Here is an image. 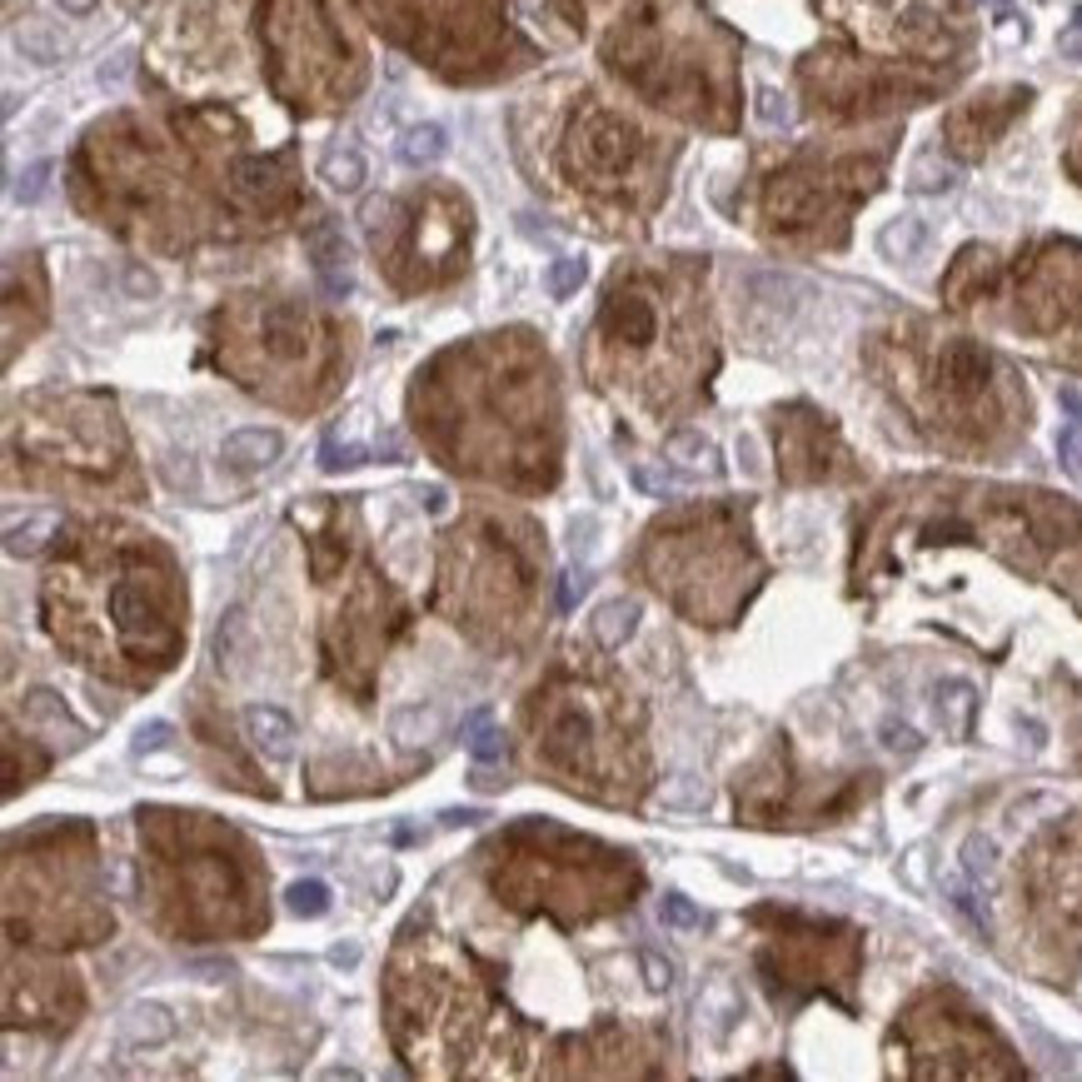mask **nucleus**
<instances>
[{
	"mask_svg": "<svg viewBox=\"0 0 1082 1082\" xmlns=\"http://www.w3.org/2000/svg\"><path fill=\"white\" fill-rule=\"evenodd\" d=\"M125 1033H131V1042H165L175 1033V1023H170V1013H165V1007L145 1003V1007H131V1017H125Z\"/></svg>",
	"mask_w": 1082,
	"mask_h": 1082,
	"instance_id": "ddd939ff",
	"label": "nucleus"
},
{
	"mask_svg": "<svg viewBox=\"0 0 1082 1082\" xmlns=\"http://www.w3.org/2000/svg\"><path fill=\"white\" fill-rule=\"evenodd\" d=\"M938 714H942V724H948L952 734L963 738L968 724H973V689H968V683H942L938 689Z\"/></svg>",
	"mask_w": 1082,
	"mask_h": 1082,
	"instance_id": "f8f14e48",
	"label": "nucleus"
},
{
	"mask_svg": "<svg viewBox=\"0 0 1082 1082\" xmlns=\"http://www.w3.org/2000/svg\"><path fill=\"white\" fill-rule=\"evenodd\" d=\"M260 345L270 349L275 359H304V349H310V314L290 310V304H275V310H265Z\"/></svg>",
	"mask_w": 1082,
	"mask_h": 1082,
	"instance_id": "423d86ee",
	"label": "nucleus"
},
{
	"mask_svg": "<svg viewBox=\"0 0 1082 1082\" xmlns=\"http://www.w3.org/2000/svg\"><path fill=\"white\" fill-rule=\"evenodd\" d=\"M754 110H758V120H763V125H789V100H783L773 86H758Z\"/></svg>",
	"mask_w": 1082,
	"mask_h": 1082,
	"instance_id": "aec40b11",
	"label": "nucleus"
},
{
	"mask_svg": "<svg viewBox=\"0 0 1082 1082\" xmlns=\"http://www.w3.org/2000/svg\"><path fill=\"white\" fill-rule=\"evenodd\" d=\"M60 5H66L70 15H90V11H96V0H60Z\"/></svg>",
	"mask_w": 1082,
	"mask_h": 1082,
	"instance_id": "72a5a7b5",
	"label": "nucleus"
},
{
	"mask_svg": "<svg viewBox=\"0 0 1082 1082\" xmlns=\"http://www.w3.org/2000/svg\"><path fill=\"white\" fill-rule=\"evenodd\" d=\"M45 180H51V160H35L31 170L21 175V185H15V200H21V205H35V200L45 196Z\"/></svg>",
	"mask_w": 1082,
	"mask_h": 1082,
	"instance_id": "4be33fe9",
	"label": "nucleus"
},
{
	"mask_svg": "<svg viewBox=\"0 0 1082 1082\" xmlns=\"http://www.w3.org/2000/svg\"><path fill=\"white\" fill-rule=\"evenodd\" d=\"M923 239H928V230H923L918 220H893V225L883 230V249L893 260H913L923 249Z\"/></svg>",
	"mask_w": 1082,
	"mask_h": 1082,
	"instance_id": "2eb2a0df",
	"label": "nucleus"
},
{
	"mask_svg": "<svg viewBox=\"0 0 1082 1082\" xmlns=\"http://www.w3.org/2000/svg\"><path fill=\"white\" fill-rule=\"evenodd\" d=\"M639 160V135L609 110H584L569 131V165L584 175L589 185H614L624 170Z\"/></svg>",
	"mask_w": 1082,
	"mask_h": 1082,
	"instance_id": "f257e3e1",
	"label": "nucleus"
},
{
	"mask_svg": "<svg viewBox=\"0 0 1082 1082\" xmlns=\"http://www.w3.org/2000/svg\"><path fill=\"white\" fill-rule=\"evenodd\" d=\"M579 285H584V260H559L549 270V294L554 300H569Z\"/></svg>",
	"mask_w": 1082,
	"mask_h": 1082,
	"instance_id": "6ab92c4d",
	"label": "nucleus"
},
{
	"mask_svg": "<svg viewBox=\"0 0 1082 1082\" xmlns=\"http://www.w3.org/2000/svg\"><path fill=\"white\" fill-rule=\"evenodd\" d=\"M575 599H579V579H575V575H564V584H559V604L569 609V604H575Z\"/></svg>",
	"mask_w": 1082,
	"mask_h": 1082,
	"instance_id": "473e14b6",
	"label": "nucleus"
},
{
	"mask_svg": "<svg viewBox=\"0 0 1082 1082\" xmlns=\"http://www.w3.org/2000/svg\"><path fill=\"white\" fill-rule=\"evenodd\" d=\"M963 854H968V873L983 878V873H988V854H993V848H988V838H968Z\"/></svg>",
	"mask_w": 1082,
	"mask_h": 1082,
	"instance_id": "c85d7f7f",
	"label": "nucleus"
},
{
	"mask_svg": "<svg viewBox=\"0 0 1082 1082\" xmlns=\"http://www.w3.org/2000/svg\"><path fill=\"white\" fill-rule=\"evenodd\" d=\"M449 150V135H444V125H410L400 141V160L404 165H434L439 155Z\"/></svg>",
	"mask_w": 1082,
	"mask_h": 1082,
	"instance_id": "9d476101",
	"label": "nucleus"
},
{
	"mask_svg": "<svg viewBox=\"0 0 1082 1082\" xmlns=\"http://www.w3.org/2000/svg\"><path fill=\"white\" fill-rule=\"evenodd\" d=\"M330 963H359V948H355V942H339V948L335 952H330Z\"/></svg>",
	"mask_w": 1082,
	"mask_h": 1082,
	"instance_id": "2f4dec72",
	"label": "nucleus"
},
{
	"mask_svg": "<svg viewBox=\"0 0 1082 1082\" xmlns=\"http://www.w3.org/2000/svg\"><path fill=\"white\" fill-rule=\"evenodd\" d=\"M465 734H469V754H475V763H499V758H504V734L489 728L484 714H469Z\"/></svg>",
	"mask_w": 1082,
	"mask_h": 1082,
	"instance_id": "dca6fc26",
	"label": "nucleus"
},
{
	"mask_svg": "<svg viewBox=\"0 0 1082 1082\" xmlns=\"http://www.w3.org/2000/svg\"><path fill=\"white\" fill-rule=\"evenodd\" d=\"M883 744L893 748V754H913V748H918V734H913L908 724H883Z\"/></svg>",
	"mask_w": 1082,
	"mask_h": 1082,
	"instance_id": "cd10ccee",
	"label": "nucleus"
},
{
	"mask_svg": "<svg viewBox=\"0 0 1082 1082\" xmlns=\"http://www.w3.org/2000/svg\"><path fill=\"white\" fill-rule=\"evenodd\" d=\"M55 529V520H31L25 529H11V554H31V549H41V534H51Z\"/></svg>",
	"mask_w": 1082,
	"mask_h": 1082,
	"instance_id": "5701e85b",
	"label": "nucleus"
},
{
	"mask_svg": "<svg viewBox=\"0 0 1082 1082\" xmlns=\"http://www.w3.org/2000/svg\"><path fill=\"white\" fill-rule=\"evenodd\" d=\"M21 51L31 55V60H41V66H55V60H60V41H55L45 25H35V21L21 25Z\"/></svg>",
	"mask_w": 1082,
	"mask_h": 1082,
	"instance_id": "a211bd4d",
	"label": "nucleus"
},
{
	"mask_svg": "<svg viewBox=\"0 0 1082 1082\" xmlns=\"http://www.w3.org/2000/svg\"><path fill=\"white\" fill-rule=\"evenodd\" d=\"M359 459H365V449H359V444H345V449H339V444H325V459H320V469H330V475H335V469H349V465H359Z\"/></svg>",
	"mask_w": 1082,
	"mask_h": 1082,
	"instance_id": "a878e982",
	"label": "nucleus"
},
{
	"mask_svg": "<svg viewBox=\"0 0 1082 1082\" xmlns=\"http://www.w3.org/2000/svg\"><path fill=\"white\" fill-rule=\"evenodd\" d=\"M988 5H993V11H1003V5H1007V0H988Z\"/></svg>",
	"mask_w": 1082,
	"mask_h": 1082,
	"instance_id": "f704fd0d",
	"label": "nucleus"
},
{
	"mask_svg": "<svg viewBox=\"0 0 1082 1082\" xmlns=\"http://www.w3.org/2000/svg\"><path fill=\"white\" fill-rule=\"evenodd\" d=\"M1062 465H1068V475L1082 479V434H1062Z\"/></svg>",
	"mask_w": 1082,
	"mask_h": 1082,
	"instance_id": "c756f323",
	"label": "nucleus"
},
{
	"mask_svg": "<svg viewBox=\"0 0 1082 1082\" xmlns=\"http://www.w3.org/2000/svg\"><path fill=\"white\" fill-rule=\"evenodd\" d=\"M285 903H290V913H300V918H320V913H330V888L320 883V878H304V883H290Z\"/></svg>",
	"mask_w": 1082,
	"mask_h": 1082,
	"instance_id": "f3484780",
	"label": "nucleus"
},
{
	"mask_svg": "<svg viewBox=\"0 0 1082 1082\" xmlns=\"http://www.w3.org/2000/svg\"><path fill=\"white\" fill-rule=\"evenodd\" d=\"M1062 51H1068L1072 60H1082V5L1072 11V25L1062 31Z\"/></svg>",
	"mask_w": 1082,
	"mask_h": 1082,
	"instance_id": "7c9ffc66",
	"label": "nucleus"
},
{
	"mask_svg": "<svg viewBox=\"0 0 1082 1082\" xmlns=\"http://www.w3.org/2000/svg\"><path fill=\"white\" fill-rule=\"evenodd\" d=\"M599 335L618 349H649L659 335V304L644 285H614L599 314Z\"/></svg>",
	"mask_w": 1082,
	"mask_h": 1082,
	"instance_id": "f03ea898",
	"label": "nucleus"
},
{
	"mask_svg": "<svg viewBox=\"0 0 1082 1082\" xmlns=\"http://www.w3.org/2000/svg\"><path fill=\"white\" fill-rule=\"evenodd\" d=\"M663 923H669V928H704V913L693 908L683 893H669V899H663Z\"/></svg>",
	"mask_w": 1082,
	"mask_h": 1082,
	"instance_id": "412c9836",
	"label": "nucleus"
},
{
	"mask_svg": "<svg viewBox=\"0 0 1082 1082\" xmlns=\"http://www.w3.org/2000/svg\"><path fill=\"white\" fill-rule=\"evenodd\" d=\"M320 175H325L330 190H345V196H349V190H359V185H365V155L335 145V150L320 160Z\"/></svg>",
	"mask_w": 1082,
	"mask_h": 1082,
	"instance_id": "9b49d317",
	"label": "nucleus"
},
{
	"mask_svg": "<svg viewBox=\"0 0 1082 1082\" xmlns=\"http://www.w3.org/2000/svg\"><path fill=\"white\" fill-rule=\"evenodd\" d=\"M310 265H314V275H320V285H325V294L345 300V294L355 290V270H349L345 235H339L330 220H320V225L310 230Z\"/></svg>",
	"mask_w": 1082,
	"mask_h": 1082,
	"instance_id": "39448f33",
	"label": "nucleus"
},
{
	"mask_svg": "<svg viewBox=\"0 0 1082 1082\" xmlns=\"http://www.w3.org/2000/svg\"><path fill=\"white\" fill-rule=\"evenodd\" d=\"M1028 100H1033V90L1017 86V90H1003V96H983V100H973V105H963L948 120V145L958 155H983L988 141H993Z\"/></svg>",
	"mask_w": 1082,
	"mask_h": 1082,
	"instance_id": "20e7f679",
	"label": "nucleus"
},
{
	"mask_svg": "<svg viewBox=\"0 0 1082 1082\" xmlns=\"http://www.w3.org/2000/svg\"><path fill=\"white\" fill-rule=\"evenodd\" d=\"M170 734H175V728L165 724V718H155V724H145L141 734H135V754H155V748H165V744H170Z\"/></svg>",
	"mask_w": 1082,
	"mask_h": 1082,
	"instance_id": "b1692460",
	"label": "nucleus"
},
{
	"mask_svg": "<svg viewBox=\"0 0 1082 1082\" xmlns=\"http://www.w3.org/2000/svg\"><path fill=\"white\" fill-rule=\"evenodd\" d=\"M639 963H644V973H649V988H669L673 983V963H669V958H659L654 948L639 952Z\"/></svg>",
	"mask_w": 1082,
	"mask_h": 1082,
	"instance_id": "393cba45",
	"label": "nucleus"
},
{
	"mask_svg": "<svg viewBox=\"0 0 1082 1082\" xmlns=\"http://www.w3.org/2000/svg\"><path fill=\"white\" fill-rule=\"evenodd\" d=\"M131 60H135L131 51H115V55H110V60H100V70H96V76H100V86H120V80L131 76Z\"/></svg>",
	"mask_w": 1082,
	"mask_h": 1082,
	"instance_id": "bb28decb",
	"label": "nucleus"
},
{
	"mask_svg": "<svg viewBox=\"0 0 1082 1082\" xmlns=\"http://www.w3.org/2000/svg\"><path fill=\"white\" fill-rule=\"evenodd\" d=\"M245 734H249V744L260 748L265 758H275V763L294 754V724L280 714V709H260V704L245 709Z\"/></svg>",
	"mask_w": 1082,
	"mask_h": 1082,
	"instance_id": "6e6552de",
	"label": "nucleus"
},
{
	"mask_svg": "<svg viewBox=\"0 0 1082 1082\" xmlns=\"http://www.w3.org/2000/svg\"><path fill=\"white\" fill-rule=\"evenodd\" d=\"M779 459H783V479H823L828 475V459H834V444H828V424L808 410H789L779 414Z\"/></svg>",
	"mask_w": 1082,
	"mask_h": 1082,
	"instance_id": "7ed1b4c3",
	"label": "nucleus"
},
{
	"mask_svg": "<svg viewBox=\"0 0 1082 1082\" xmlns=\"http://www.w3.org/2000/svg\"><path fill=\"white\" fill-rule=\"evenodd\" d=\"M669 455L679 459L683 469H704V475H718V449L709 439H699V434H673Z\"/></svg>",
	"mask_w": 1082,
	"mask_h": 1082,
	"instance_id": "4468645a",
	"label": "nucleus"
},
{
	"mask_svg": "<svg viewBox=\"0 0 1082 1082\" xmlns=\"http://www.w3.org/2000/svg\"><path fill=\"white\" fill-rule=\"evenodd\" d=\"M589 628H594L599 649H624V639H634V628H639V604L634 599H609V604L594 609Z\"/></svg>",
	"mask_w": 1082,
	"mask_h": 1082,
	"instance_id": "1a4fd4ad",
	"label": "nucleus"
},
{
	"mask_svg": "<svg viewBox=\"0 0 1082 1082\" xmlns=\"http://www.w3.org/2000/svg\"><path fill=\"white\" fill-rule=\"evenodd\" d=\"M280 449L285 439L275 430H235L225 439V449H220V459L230 469H239V475H255V469H270L280 459Z\"/></svg>",
	"mask_w": 1082,
	"mask_h": 1082,
	"instance_id": "0eeeda50",
	"label": "nucleus"
}]
</instances>
